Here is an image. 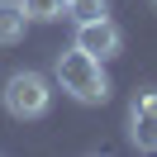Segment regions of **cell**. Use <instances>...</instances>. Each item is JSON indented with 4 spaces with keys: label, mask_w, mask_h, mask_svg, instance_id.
<instances>
[{
    "label": "cell",
    "mask_w": 157,
    "mask_h": 157,
    "mask_svg": "<svg viewBox=\"0 0 157 157\" xmlns=\"http://www.w3.org/2000/svg\"><path fill=\"white\" fill-rule=\"evenodd\" d=\"M24 29H29V14L19 10V0H0V43H5V48L19 43Z\"/></svg>",
    "instance_id": "5"
},
{
    "label": "cell",
    "mask_w": 157,
    "mask_h": 157,
    "mask_svg": "<svg viewBox=\"0 0 157 157\" xmlns=\"http://www.w3.org/2000/svg\"><path fill=\"white\" fill-rule=\"evenodd\" d=\"M100 14H109V0H67V19H76V24L100 19Z\"/></svg>",
    "instance_id": "7"
},
{
    "label": "cell",
    "mask_w": 157,
    "mask_h": 157,
    "mask_svg": "<svg viewBox=\"0 0 157 157\" xmlns=\"http://www.w3.org/2000/svg\"><path fill=\"white\" fill-rule=\"evenodd\" d=\"M0 100H5V109H10L14 119H43L48 105H52L48 76H38V71H14V76L5 81V90H0Z\"/></svg>",
    "instance_id": "2"
},
{
    "label": "cell",
    "mask_w": 157,
    "mask_h": 157,
    "mask_svg": "<svg viewBox=\"0 0 157 157\" xmlns=\"http://www.w3.org/2000/svg\"><path fill=\"white\" fill-rule=\"evenodd\" d=\"M128 138L143 152H157V90H138L128 105Z\"/></svg>",
    "instance_id": "4"
},
{
    "label": "cell",
    "mask_w": 157,
    "mask_h": 157,
    "mask_svg": "<svg viewBox=\"0 0 157 157\" xmlns=\"http://www.w3.org/2000/svg\"><path fill=\"white\" fill-rule=\"evenodd\" d=\"M19 10L29 14V24H57L67 19V0H19Z\"/></svg>",
    "instance_id": "6"
},
{
    "label": "cell",
    "mask_w": 157,
    "mask_h": 157,
    "mask_svg": "<svg viewBox=\"0 0 157 157\" xmlns=\"http://www.w3.org/2000/svg\"><path fill=\"white\" fill-rule=\"evenodd\" d=\"M152 5H157V0H152Z\"/></svg>",
    "instance_id": "8"
},
{
    "label": "cell",
    "mask_w": 157,
    "mask_h": 157,
    "mask_svg": "<svg viewBox=\"0 0 157 157\" xmlns=\"http://www.w3.org/2000/svg\"><path fill=\"white\" fill-rule=\"evenodd\" d=\"M76 48L90 52V57H100V62H109V57H119V48H124V33H119V24L109 19V14H100V19L76 24Z\"/></svg>",
    "instance_id": "3"
},
{
    "label": "cell",
    "mask_w": 157,
    "mask_h": 157,
    "mask_svg": "<svg viewBox=\"0 0 157 157\" xmlns=\"http://www.w3.org/2000/svg\"><path fill=\"white\" fill-rule=\"evenodd\" d=\"M57 86L67 90L76 105H105L109 100V76H105V62L100 57H90V52H81V48H67V52H57Z\"/></svg>",
    "instance_id": "1"
}]
</instances>
